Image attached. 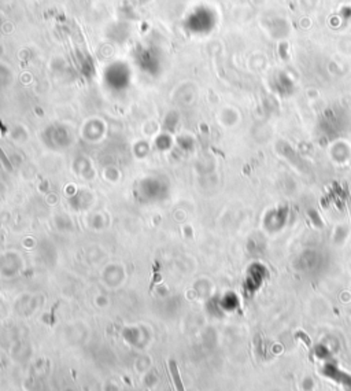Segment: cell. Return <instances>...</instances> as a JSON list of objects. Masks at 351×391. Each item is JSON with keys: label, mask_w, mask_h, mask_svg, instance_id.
<instances>
[{"label": "cell", "mask_w": 351, "mask_h": 391, "mask_svg": "<svg viewBox=\"0 0 351 391\" xmlns=\"http://www.w3.org/2000/svg\"><path fill=\"white\" fill-rule=\"evenodd\" d=\"M0 161H2V164H3V166H5L7 171H13V166H11L10 161H9V158L6 157V154L3 152L2 148H0Z\"/></svg>", "instance_id": "cell-1"}]
</instances>
